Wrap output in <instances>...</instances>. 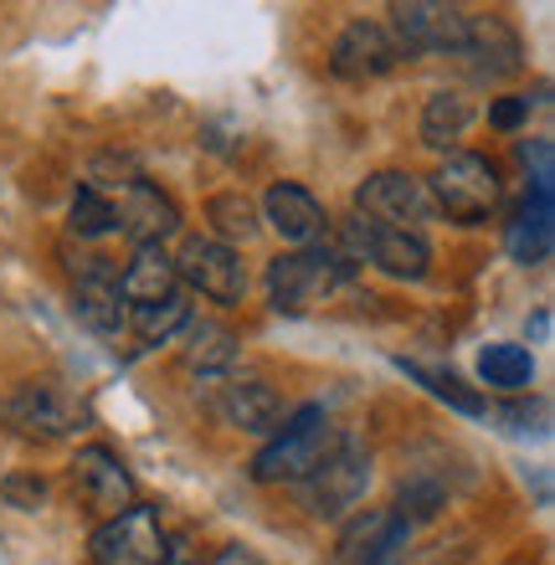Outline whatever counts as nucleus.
Wrapping results in <instances>:
<instances>
[{
    "instance_id": "nucleus-1",
    "label": "nucleus",
    "mask_w": 555,
    "mask_h": 565,
    "mask_svg": "<svg viewBox=\"0 0 555 565\" xmlns=\"http://www.w3.org/2000/svg\"><path fill=\"white\" fill-rule=\"evenodd\" d=\"M334 443H340V431H334L330 412L324 406H299L253 458V478L257 483H303L319 462L330 458Z\"/></svg>"
},
{
    "instance_id": "nucleus-2",
    "label": "nucleus",
    "mask_w": 555,
    "mask_h": 565,
    "mask_svg": "<svg viewBox=\"0 0 555 565\" xmlns=\"http://www.w3.org/2000/svg\"><path fill=\"white\" fill-rule=\"evenodd\" d=\"M355 268L334 247H303V253H278L268 263V298L278 313H309L345 294Z\"/></svg>"
},
{
    "instance_id": "nucleus-3",
    "label": "nucleus",
    "mask_w": 555,
    "mask_h": 565,
    "mask_svg": "<svg viewBox=\"0 0 555 565\" xmlns=\"http://www.w3.org/2000/svg\"><path fill=\"white\" fill-rule=\"evenodd\" d=\"M427 191H433L437 216H448L458 226H479L499 206L504 180H499V164L483 154H448L437 164V175L427 180Z\"/></svg>"
},
{
    "instance_id": "nucleus-4",
    "label": "nucleus",
    "mask_w": 555,
    "mask_h": 565,
    "mask_svg": "<svg viewBox=\"0 0 555 565\" xmlns=\"http://www.w3.org/2000/svg\"><path fill=\"white\" fill-rule=\"evenodd\" d=\"M365 489H371V447H361L355 437H340L330 447V458L299 483V504L314 520H340L361 504Z\"/></svg>"
},
{
    "instance_id": "nucleus-5",
    "label": "nucleus",
    "mask_w": 555,
    "mask_h": 565,
    "mask_svg": "<svg viewBox=\"0 0 555 565\" xmlns=\"http://www.w3.org/2000/svg\"><path fill=\"white\" fill-rule=\"evenodd\" d=\"M0 422L31 437V443H67L73 431L88 427V406L52 381H26L0 402Z\"/></svg>"
},
{
    "instance_id": "nucleus-6",
    "label": "nucleus",
    "mask_w": 555,
    "mask_h": 565,
    "mask_svg": "<svg viewBox=\"0 0 555 565\" xmlns=\"http://www.w3.org/2000/svg\"><path fill=\"white\" fill-rule=\"evenodd\" d=\"M391 42L406 62L412 57H442V52H463L468 11L463 6H442V0H396L391 6Z\"/></svg>"
},
{
    "instance_id": "nucleus-7",
    "label": "nucleus",
    "mask_w": 555,
    "mask_h": 565,
    "mask_svg": "<svg viewBox=\"0 0 555 565\" xmlns=\"http://www.w3.org/2000/svg\"><path fill=\"white\" fill-rule=\"evenodd\" d=\"M345 263H371V268L391 273V278H421L427 263H433V247L421 232H402V226H381V222H365V216H350L345 222Z\"/></svg>"
},
{
    "instance_id": "nucleus-8",
    "label": "nucleus",
    "mask_w": 555,
    "mask_h": 565,
    "mask_svg": "<svg viewBox=\"0 0 555 565\" xmlns=\"http://www.w3.org/2000/svg\"><path fill=\"white\" fill-rule=\"evenodd\" d=\"M355 216L417 232V226H427L437 216V206H433L427 180H417L412 170H375V175L361 180V191H355Z\"/></svg>"
},
{
    "instance_id": "nucleus-9",
    "label": "nucleus",
    "mask_w": 555,
    "mask_h": 565,
    "mask_svg": "<svg viewBox=\"0 0 555 565\" xmlns=\"http://www.w3.org/2000/svg\"><path fill=\"white\" fill-rule=\"evenodd\" d=\"M166 555L170 545L160 514L145 504H129L93 530V565H166Z\"/></svg>"
},
{
    "instance_id": "nucleus-10",
    "label": "nucleus",
    "mask_w": 555,
    "mask_h": 565,
    "mask_svg": "<svg viewBox=\"0 0 555 565\" xmlns=\"http://www.w3.org/2000/svg\"><path fill=\"white\" fill-rule=\"evenodd\" d=\"M170 263H175V278H185L211 303H242V294H247L237 247H226L216 237H191L181 247V257H170Z\"/></svg>"
},
{
    "instance_id": "nucleus-11",
    "label": "nucleus",
    "mask_w": 555,
    "mask_h": 565,
    "mask_svg": "<svg viewBox=\"0 0 555 565\" xmlns=\"http://www.w3.org/2000/svg\"><path fill=\"white\" fill-rule=\"evenodd\" d=\"M406 545H412V524L396 520L391 509H361L334 540L330 565H396Z\"/></svg>"
},
{
    "instance_id": "nucleus-12",
    "label": "nucleus",
    "mask_w": 555,
    "mask_h": 565,
    "mask_svg": "<svg viewBox=\"0 0 555 565\" xmlns=\"http://www.w3.org/2000/svg\"><path fill=\"white\" fill-rule=\"evenodd\" d=\"M67 478H73L77 499H83L93 514H104V520H114V514H124V509L135 504V478H129V468L119 462V452H108V447H98V443L77 447Z\"/></svg>"
},
{
    "instance_id": "nucleus-13",
    "label": "nucleus",
    "mask_w": 555,
    "mask_h": 565,
    "mask_svg": "<svg viewBox=\"0 0 555 565\" xmlns=\"http://www.w3.org/2000/svg\"><path fill=\"white\" fill-rule=\"evenodd\" d=\"M108 201H114V222H119V232L135 242V247H160V242L181 226L175 201H170L160 185H150L145 175L119 180V195H108Z\"/></svg>"
},
{
    "instance_id": "nucleus-14",
    "label": "nucleus",
    "mask_w": 555,
    "mask_h": 565,
    "mask_svg": "<svg viewBox=\"0 0 555 565\" xmlns=\"http://www.w3.org/2000/svg\"><path fill=\"white\" fill-rule=\"evenodd\" d=\"M458 57L468 62V73L483 83H504L525 67V42L504 15H468V36Z\"/></svg>"
},
{
    "instance_id": "nucleus-15",
    "label": "nucleus",
    "mask_w": 555,
    "mask_h": 565,
    "mask_svg": "<svg viewBox=\"0 0 555 565\" xmlns=\"http://www.w3.org/2000/svg\"><path fill=\"white\" fill-rule=\"evenodd\" d=\"M396 62H402V52H396V42H391V31L381 21H350L334 36L330 73L345 77V83H371V77H386Z\"/></svg>"
},
{
    "instance_id": "nucleus-16",
    "label": "nucleus",
    "mask_w": 555,
    "mask_h": 565,
    "mask_svg": "<svg viewBox=\"0 0 555 565\" xmlns=\"http://www.w3.org/2000/svg\"><path fill=\"white\" fill-rule=\"evenodd\" d=\"M263 211H268L273 232L284 242H293V247H324V237H330V216H324V206H319L314 195L303 191V185H293V180H278L268 195H263Z\"/></svg>"
},
{
    "instance_id": "nucleus-17",
    "label": "nucleus",
    "mask_w": 555,
    "mask_h": 565,
    "mask_svg": "<svg viewBox=\"0 0 555 565\" xmlns=\"http://www.w3.org/2000/svg\"><path fill=\"white\" fill-rule=\"evenodd\" d=\"M551 247H555V201H551V185H530L525 201L514 206L510 253H514V263L541 268L545 257H551Z\"/></svg>"
},
{
    "instance_id": "nucleus-18",
    "label": "nucleus",
    "mask_w": 555,
    "mask_h": 565,
    "mask_svg": "<svg viewBox=\"0 0 555 565\" xmlns=\"http://www.w3.org/2000/svg\"><path fill=\"white\" fill-rule=\"evenodd\" d=\"M216 417L237 431H278L284 422V396L268 381H226L216 391Z\"/></svg>"
},
{
    "instance_id": "nucleus-19",
    "label": "nucleus",
    "mask_w": 555,
    "mask_h": 565,
    "mask_svg": "<svg viewBox=\"0 0 555 565\" xmlns=\"http://www.w3.org/2000/svg\"><path fill=\"white\" fill-rule=\"evenodd\" d=\"M181 294V278H175V263L166 257V247H135L129 268L119 273V298L124 309H145V303H166V298Z\"/></svg>"
},
{
    "instance_id": "nucleus-20",
    "label": "nucleus",
    "mask_w": 555,
    "mask_h": 565,
    "mask_svg": "<svg viewBox=\"0 0 555 565\" xmlns=\"http://www.w3.org/2000/svg\"><path fill=\"white\" fill-rule=\"evenodd\" d=\"M73 313H77V324H88L93 334H104V340H114V334L129 329V309H124V298H119V278H77L73 282Z\"/></svg>"
},
{
    "instance_id": "nucleus-21",
    "label": "nucleus",
    "mask_w": 555,
    "mask_h": 565,
    "mask_svg": "<svg viewBox=\"0 0 555 565\" xmlns=\"http://www.w3.org/2000/svg\"><path fill=\"white\" fill-rule=\"evenodd\" d=\"M473 124V98L458 88H442L427 98L421 108V145L427 149H452L463 139V129Z\"/></svg>"
},
{
    "instance_id": "nucleus-22",
    "label": "nucleus",
    "mask_w": 555,
    "mask_h": 565,
    "mask_svg": "<svg viewBox=\"0 0 555 565\" xmlns=\"http://www.w3.org/2000/svg\"><path fill=\"white\" fill-rule=\"evenodd\" d=\"M479 375L483 386L494 391H530V381H535V360H530L525 344H483L479 355Z\"/></svg>"
},
{
    "instance_id": "nucleus-23",
    "label": "nucleus",
    "mask_w": 555,
    "mask_h": 565,
    "mask_svg": "<svg viewBox=\"0 0 555 565\" xmlns=\"http://www.w3.org/2000/svg\"><path fill=\"white\" fill-rule=\"evenodd\" d=\"M206 216H211V226H216V242H226V247H232V242H253L257 237V206L242 191L211 195Z\"/></svg>"
},
{
    "instance_id": "nucleus-24",
    "label": "nucleus",
    "mask_w": 555,
    "mask_h": 565,
    "mask_svg": "<svg viewBox=\"0 0 555 565\" xmlns=\"http://www.w3.org/2000/svg\"><path fill=\"white\" fill-rule=\"evenodd\" d=\"M191 324V303L185 294L166 298V303H145V309H129V329H135L145 344H166L175 329Z\"/></svg>"
},
{
    "instance_id": "nucleus-25",
    "label": "nucleus",
    "mask_w": 555,
    "mask_h": 565,
    "mask_svg": "<svg viewBox=\"0 0 555 565\" xmlns=\"http://www.w3.org/2000/svg\"><path fill=\"white\" fill-rule=\"evenodd\" d=\"M402 371L412 375V381H421V386L433 391L437 402H448L452 412H463V417H479L483 412V396L473 386H463L452 371H437V365H417V360H402Z\"/></svg>"
},
{
    "instance_id": "nucleus-26",
    "label": "nucleus",
    "mask_w": 555,
    "mask_h": 565,
    "mask_svg": "<svg viewBox=\"0 0 555 565\" xmlns=\"http://www.w3.org/2000/svg\"><path fill=\"white\" fill-rule=\"evenodd\" d=\"M232 360H237V340H232L222 324L191 329V350H185V365H191V371L222 375V371H232Z\"/></svg>"
},
{
    "instance_id": "nucleus-27",
    "label": "nucleus",
    "mask_w": 555,
    "mask_h": 565,
    "mask_svg": "<svg viewBox=\"0 0 555 565\" xmlns=\"http://www.w3.org/2000/svg\"><path fill=\"white\" fill-rule=\"evenodd\" d=\"M67 226H73V237H104V232H119L108 191H98V185H77L73 206H67Z\"/></svg>"
},
{
    "instance_id": "nucleus-28",
    "label": "nucleus",
    "mask_w": 555,
    "mask_h": 565,
    "mask_svg": "<svg viewBox=\"0 0 555 565\" xmlns=\"http://www.w3.org/2000/svg\"><path fill=\"white\" fill-rule=\"evenodd\" d=\"M442 504H448V493H442V483H433V478H412V483H402V493H396V504H391V514L406 524H427L442 514Z\"/></svg>"
},
{
    "instance_id": "nucleus-29",
    "label": "nucleus",
    "mask_w": 555,
    "mask_h": 565,
    "mask_svg": "<svg viewBox=\"0 0 555 565\" xmlns=\"http://www.w3.org/2000/svg\"><path fill=\"white\" fill-rule=\"evenodd\" d=\"M0 493H6V504L11 509H26V514L46 504V483L36 473H11L6 483H0Z\"/></svg>"
},
{
    "instance_id": "nucleus-30",
    "label": "nucleus",
    "mask_w": 555,
    "mask_h": 565,
    "mask_svg": "<svg viewBox=\"0 0 555 565\" xmlns=\"http://www.w3.org/2000/svg\"><path fill=\"white\" fill-rule=\"evenodd\" d=\"M525 119H530V98H494V104H489V124H494L499 135L520 129Z\"/></svg>"
},
{
    "instance_id": "nucleus-31",
    "label": "nucleus",
    "mask_w": 555,
    "mask_h": 565,
    "mask_svg": "<svg viewBox=\"0 0 555 565\" xmlns=\"http://www.w3.org/2000/svg\"><path fill=\"white\" fill-rule=\"evenodd\" d=\"M520 160L525 164H535V185H551V145L545 139H530V145H520Z\"/></svg>"
},
{
    "instance_id": "nucleus-32",
    "label": "nucleus",
    "mask_w": 555,
    "mask_h": 565,
    "mask_svg": "<svg viewBox=\"0 0 555 565\" xmlns=\"http://www.w3.org/2000/svg\"><path fill=\"white\" fill-rule=\"evenodd\" d=\"M211 565H263V561H257V555L247 551V545H226V551L216 555V561H211Z\"/></svg>"
},
{
    "instance_id": "nucleus-33",
    "label": "nucleus",
    "mask_w": 555,
    "mask_h": 565,
    "mask_svg": "<svg viewBox=\"0 0 555 565\" xmlns=\"http://www.w3.org/2000/svg\"><path fill=\"white\" fill-rule=\"evenodd\" d=\"M166 565H201V561H191V555H181V551H170Z\"/></svg>"
}]
</instances>
